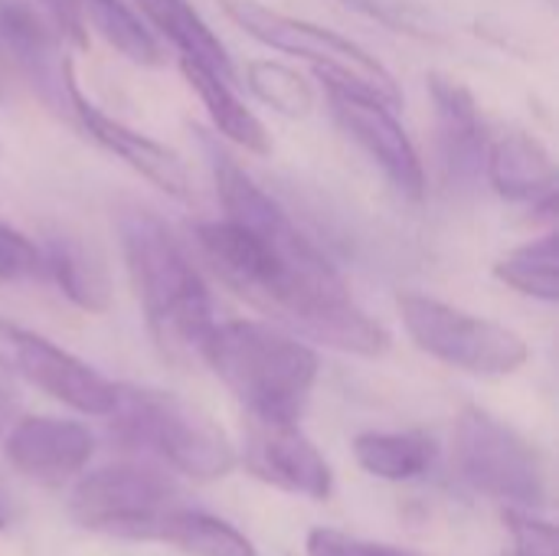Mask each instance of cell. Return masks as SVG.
Returning <instances> with one entry per match:
<instances>
[{"label": "cell", "mask_w": 559, "mask_h": 556, "mask_svg": "<svg viewBox=\"0 0 559 556\" xmlns=\"http://www.w3.org/2000/svg\"><path fill=\"white\" fill-rule=\"evenodd\" d=\"M210 157L226 220L249 229L275 262L278 288L262 311L305 341L357 357H383L390 351V331L350 298L347 282L324 252L229 154L210 147Z\"/></svg>", "instance_id": "cell-1"}, {"label": "cell", "mask_w": 559, "mask_h": 556, "mask_svg": "<svg viewBox=\"0 0 559 556\" xmlns=\"http://www.w3.org/2000/svg\"><path fill=\"white\" fill-rule=\"evenodd\" d=\"M118 229L128 275L157 347L174 364L203 360V344L216 324L213 301L183 246L147 210H124Z\"/></svg>", "instance_id": "cell-2"}, {"label": "cell", "mask_w": 559, "mask_h": 556, "mask_svg": "<svg viewBox=\"0 0 559 556\" xmlns=\"http://www.w3.org/2000/svg\"><path fill=\"white\" fill-rule=\"evenodd\" d=\"M203 364L259 423H298L318 380V354L295 334L259 324H213Z\"/></svg>", "instance_id": "cell-3"}, {"label": "cell", "mask_w": 559, "mask_h": 556, "mask_svg": "<svg viewBox=\"0 0 559 556\" xmlns=\"http://www.w3.org/2000/svg\"><path fill=\"white\" fill-rule=\"evenodd\" d=\"M108 416L121 442L154 452L187 478L213 482L236 465L226 433L177 393L115 383V410Z\"/></svg>", "instance_id": "cell-4"}, {"label": "cell", "mask_w": 559, "mask_h": 556, "mask_svg": "<svg viewBox=\"0 0 559 556\" xmlns=\"http://www.w3.org/2000/svg\"><path fill=\"white\" fill-rule=\"evenodd\" d=\"M223 10L236 26H242L262 46H272L278 52H292V56H301L305 62H311L324 82L373 95V98L400 108L403 95H400L396 79L360 43H354L328 26H318L311 20H298V16L278 13V10H269L255 0H223Z\"/></svg>", "instance_id": "cell-5"}, {"label": "cell", "mask_w": 559, "mask_h": 556, "mask_svg": "<svg viewBox=\"0 0 559 556\" xmlns=\"http://www.w3.org/2000/svg\"><path fill=\"white\" fill-rule=\"evenodd\" d=\"M396 308L416 347L455 370L472 377H508L527 364V344L508 324L416 292L400 295Z\"/></svg>", "instance_id": "cell-6"}, {"label": "cell", "mask_w": 559, "mask_h": 556, "mask_svg": "<svg viewBox=\"0 0 559 556\" xmlns=\"http://www.w3.org/2000/svg\"><path fill=\"white\" fill-rule=\"evenodd\" d=\"M455 469L475 492L511 508L540 511L547 505L540 452L518 429L485 410H462L455 423Z\"/></svg>", "instance_id": "cell-7"}, {"label": "cell", "mask_w": 559, "mask_h": 556, "mask_svg": "<svg viewBox=\"0 0 559 556\" xmlns=\"http://www.w3.org/2000/svg\"><path fill=\"white\" fill-rule=\"evenodd\" d=\"M174 508V485L144 465L98 469L82 478L69 498L75 524L128 541H157V531Z\"/></svg>", "instance_id": "cell-8"}, {"label": "cell", "mask_w": 559, "mask_h": 556, "mask_svg": "<svg viewBox=\"0 0 559 556\" xmlns=\"http://www.w3.org/2000/svg\"><path fill=\"white\" fill-rule=\"evenodd\" d=\"M324 85H328V105H331L334 121L370 154V161L386 174V180L403 197L423 200V193H426L423 161H419L416 144L409 141L406 128L396 121V115H393L396 108L373 95H364V92H354V88H344L334 82H324Z\"/></svg>", "instance_id": "cell-9"}, {"label": "cell", "mask_w": 559, "mask_h": 556, "mask_svg": "<svg viewBox=\"0 0 559 556\" xmlns=\"http://www.w3.org/2000/svg\"><path fill=\"white\" fill-rule=\"evenodd\" d=\"M0 344L7 364L52 400L85 416H108L115 410V383L75 354L13 324H0Z\"/></svg>", "instance_id": "cell-10"}, {"label": "cell", "mask_w": 559, "mask_h": 556, "mask_svg": "<svg viewBox=\"0 0 559 556\" xmlns=\"http://www.w3.org/2000/svg\"><path fill=\"white\" fill-rule=\"evenodd\" d=\"M0 43L20 66L39 95L56 108L72 115V59L62 49V29L46 10H36L29 0H0Z\"/></svg>", "instance_id": "cell-11"}, {"label": "cell", "mask_w": 559, "mask_h": 556, "mask_svg": "<svg viewBox=\"0 0 559 556\" xmlns=\"http://www.w3.org/2000/svg\"><path fill=\"white\" fill-rule=\"evenodd\" d=\"M246 469L282 492L324 501L334 488L331 465L318 446L298 429V423H259L252 419L246 439Z\"/></svg>", "instance_id": "cell-12"}, {"label": "cell", "mask_w": 559, "mask_h": 556, "mask_svg": "<svg viewBox=\"0 0 559 556\" xmlns=\"http://www.w3.org/2000/svg\"><path fill=\"white\" fill-rule=\"evenodd\" d=\"M95 452V439L82 423L56 416H23L10 426V465L43 485H62L79 475Z\"/></svg>", "instance_id": "cell-13"}, {"label": "cell", "mask_w": 559, "mask_h": 556, "mask_svg": "<svg viewBox=\"0 0 559 556\" xmlns=\"http://www.w3.org/2000/svg\"><path fill=\"white\" fill-rule=\"evenodd\" d=\"M72 115L79 118V125L88 131V138L95 144H102L108 154L124 161L131 170H138L157 190H164V193H170L177 200H190V177H187L183 161L170 147H164L160 141H154V138H147L141 131L128 128L124 121L105 115L98 105H92L82 95L79 82L72 85Z\"/></svg>", "instance_id": "cell-14"}, {"label": "cell", "mask_w": 559, "mask_h": 556, "mask_svg": "<svg viewBox=\"0 0 559 556\" xmlns=\"http://www.w3.org/2000/svg\"><path fill=\"white\" fill-rule=\"evenodd\" d=\"M429 98L436 108L439 151L445 170L459 180H468L485 164V131L472 88L445 72H429Z\"/></svg>", "instance_id": "cell-15"}, {"label": "cell", "mask_w": 559, "mask_h": 556, "mask_svg": "<svg viewBox=\"0 0 559 556\" xmlns=\"http://www.w3.org/2000/svg\"><path fill=\"white\" fill-rule=\"evenodd\" d=\"M485 170L498 197L514 203L554 200L557 164L547 144L527 131H508L485 147Z\"/></svg>", "instance_id": "cell-16"}, {"label": "cell", "mask_w": 559, "mask_h": 556, "mask_svg": "<svg viewBox=\"0 0 559 556\" xmlns=\"http://www.w3.org/2000/svg\"><path fill=\"white\" fill-rule=\"evenodd\" d=\"M180 72L190 82V88L200 95L210 121L216 125V131L226 141H233V144H239V147H246L252 154H269L272 151V138H269L265 125L259 121V115H252L239 102V95L233 92L229 79L216 75L213 69H206V66H200V62H193L187 56L180 59Z\"/></svg>", "instance_id": "cell-17"}, {"label": "cell", "mask_w": 559, "mask_h": 556, "mask_svg": "<svg viewBox=\"0 0 559 556\" xmlns=\"http://www.w3.org/2000/svg\"><path fill=\"white\" fill-rule=\"evenodd\" d=\"M43 252V275L56 282V288L82 311L102 315L111 305V285L102 262L75 239V236H49Z\"/></svg>", "instance_id": "cell-18"}, {"label": "cell", "mask_w": 559, "mask_h": 556, "mask_svg": "<svg viewBox=\"0 0 559 556\" xmlns=\"http://www.w3.org/2000/svg\"><path fill=\"white\" fill-rule=\"evenodd\" d=\"M134 3L187 59L233 82V59L226 46L187 0H134Z\"/></svg>", "instance_id": "cell-19"}, {"label": "cell", "mask_w": 559, "mask_h": 556, "mask_svg": "<svg viewBox=\"0 0 559 556\" xmlns=\"http://www.w3.org/2000/svg\"><path fill=\"white\" fill-rule=\"evenodd\" d=\"M354 456L364 472L383 482H409L432 469L436 442L426 433H360Z\"/></svg>", "instance_id": "cell-20"}, {"label": "cell", "mask_w": 559, "mask_h": 556, "mask_svg": "<svg viewBox=\"0 0 559 556\" xmlns=\"http://www.w3.org/2000/svg\"><path fill=\"white\" fill-rule=\"evenodd\" d=\"M157 541L183 551L187 556H259L252 541L233 524L206 511H190L180 505L164 518Z\"/></svg>", "instance_id": "cell-21"}, {"label": "cell", "mask_w": 559, "mask_h": 556, "mask_svg": "<svg viewBox=\"0 0 559 556\" xmlns=\"http://www.w3.org/2000/svg\"><path fill=\"white\" fill-rule=\"evenodd\" d=\"M79 23L92 26L108 46H115L124 59L138 66H157L160 46L144 29V23L121 3V0H72Z\"/></svg>", "instance_id": "cell-22"}, {"label": "cell", "mask_w": 559, "mask_h": 556, "mask_svg": "<svg viewBox=\"0 0 559 556\" xmlns=\"http://www.w3.org/2000/svg\"><path fill=\"white\" fill-rule=\"evenodd\" d=\"M495 275L511 285L514 292L547 301H559V242L557 233H547L540 239H531L524 246H518L514 252H508L498 265Z\"/></svg>", "instance_id": "cell-23"}, {"label": "cell", "mask_w": 559, "mask_h": 556, "mask_svg": "<svg viewBox=\"0 0 559 556\" xmlns=\"http://www.w3.org/2000/svg\"><path fill=\"white\" fill-rule=\"evenodd\" d=\"M246 85L278 115L305 118L314 108V88L288 66L272 59H252L246 66Z\"/></svg>", "instance_id": "cell-24"}, {"label": "cell", "mask_w": 559, "mask_h": 556, "mask_svg": "<svg viewBox=\"0 0 559 556\" xmlns=\"http://www.w3.org/2000/svg\"><path fill=\"white\" fill-rule=\"evenodd\" d=\"M504 528L514 541L508 556H557V528L534 511L504 508Z\"/></svg>", "instance_id": "cell-25"}, {"label": "cell", "mask_w": 559, "mask_h": 556, "mask_svg": "<svg viewBox=\"0 0 559 556\" xmlns=\"http://www.w3.org/2000/svg\"><path fill=\"white\" fill-rule=\"evenodd\" d=\"M43 275V252L13 226L0 220V282H23Z\"/></svg>", "instance_id": "cell-26"}, {"label": "cell", "mask_w": 559, "mask_h": 556, "mask_svg": "<svg viewBox=\"0 0 559 556\" xmlns=\"http://www.w3.org/2000/svg\"><path fill=\"white\" fill-rule=\"evenodd\" d=\"M305 554L308 556H409L403 551H393V547H380V544H367V541H357L344 531H334V528H314L308 531V541H305Z\"/></svg>", "instance_id": "cell-27"}, {"label": "cell", "mask_w": 559, "mask_h": 556, "mask_svg": "<svg viewBox=\"0 0 559 556\" xmlns=\"http://www.w3.org/2000/svg\"><path fill=\"white\" fill-rule=\"evenodd\" d=\"M20 406H23V397L16 387V374L7 364V357L0 354V436L20 419Z\"/></svg>", "instance_id": "cell-28"}, {"label": "cell", "mask_w": 559, "mask_h": 556, "mask_svg": "<svg viewBox=\"0 0 559 556\" xmlns=\"http://www.w3.org/2000/svg\"><path fill=\"white\" fill-rule=\"evenodd\" d=\"M347 3H354L357 10H364V13L377 16L380 23H390L396 29H413L416 26L409 7L400 3V0H347Z\"/></svg>", "instance_id": "cell-29"}, {"label": "cell", "mask_w": 559, "mask_h": 556, "mask_svg": "<svg viewBox=\"0 0 559 556\" xmlns=\"http://www.w3.org/2000/svg\"><path fill=\"white\" fill-rule=\"evenodd\" d=\"M10 69H13V59L0 43V98H7V92H10Z\"/></svg>", "instance_id": "cell-30"}, {"label": "cell", "mask_w": 559, "mask_h": 556, "mask_svg": "<svg viewBox=\"0 0 559 556\" xmlns=\"http://www.w3.org/2000/svg\"><path fill=\"white\" fill-rule=\"evenodd\" d=\"M10 521H13V505H10L7 492L0 488V531H3V528H10Z\"/></svg>", "instance_id": "cell-31"}]
</instances>
